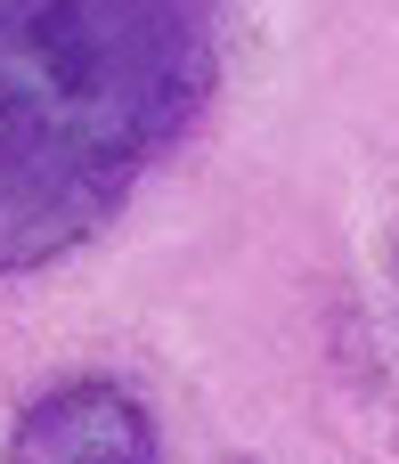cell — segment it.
Instances as JSON below:
<instances>
[{"mask_svg":"<svg viewBox=\"0 0 399 464\" xmlns=\"http://www.w3.org/2000/svg\"><path fill=\"white\" fill-rule=\"evenodd\" d=\"M8 464H163V432L131 383L73 375V383H49L16 416Z\"/></svg>","mask_w":399,"mask_h":464,"instance_id":"obj_2","label":"cell"},{"mask_svg":"<svg viewBox=\"0 0 399 464\" xmlns=\"http://www.w3.org/2000/svg\"><path fill=\"white\" fill-rule=\"evenodd\" d=\"M392 285H399V228H392Z\"/></svg>","mask_w":399,"mask_h":464,"instance_id":"obj_3","label":"cell"},{"mask_svg":"<svg viewBox=\"0 0 399 464\" xmlns=\"http://www.w3.org/2000/svg\"><path fill=\"white\" fill-rule=\"evenodd\" d=\"M212 0H0V277L90 245L204 122Z\"/></svg>","mask_w":399,"mask_h":464,"instance_id":"obj_1","label":"cell"},{"mask_svg":"<svg viewBox=\"0 0 399 464\" xmlns=\"http://www.w3.org/2000/svg\"><path fill=\"white\" fill-rule=\"evenodd\" d=\"M229 464H253V457H229Z\"/></svg>","mask_w":399,"mask_h":464,"instance_id":"obj_4","label":"cell"}]
</instances>
